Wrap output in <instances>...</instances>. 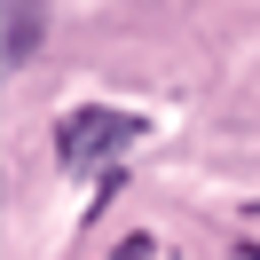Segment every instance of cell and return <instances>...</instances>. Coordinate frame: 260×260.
Here are the masks:
<instances>
[{
	"label": "cell",
	"mask_w": 260,
	"mask_h": 260,
	"mask_svg": "<svg viewBox=\"0 0 260 260\" xmlns=\"http://www.w3.org/2000/svg\"><path fill=\"white\" fill-rule=\"evenodd\" d=\"M142 118L134 111H103V103H87V111H71L63 126H55V158L71 166V174H87V166H103V158H118L126 142H142Z\"/></svg>",
	"instance_id": "6da1fadb"
},
{
	"label": "cell",
	"mask_w": 260,
	"mask_h": 260,
	"mask_svg": "<svg viewBox=\"0 0 260 260\" xmlns=\"http://www.w3.org/2000/svg\"><path fill=\"white\" fill-rule=\"evenodd\" d=\"M40 32H48V0H8V71H24L32 63V48H40Z\"/></svg>",
	"instance_id": "7a4b0ae2"
}]
</instances>
